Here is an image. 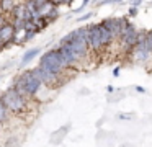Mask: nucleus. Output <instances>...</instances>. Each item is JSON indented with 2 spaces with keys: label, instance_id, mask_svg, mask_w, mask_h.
I'll return each mask as SVG.
<instances>
[{
  "label": "nucleus",
  "instance_id": "obj_1",
  "mask_svg": "<svg viewBox=\"0 0 152 147\" xmlns=\"http://www.w3.org/2000/svg\"><path fill=\"white\" fill-rule=\"evenodd\" d=\"M0 98H2V101H4L5 108H7L8 111H12V113L21 114L23 111H26V100H25L13 87H10L8 90H5L4 93L0 95Z\"/></svg>",
  "mask_w": 152,
  "mask_h": 147
},
{
  "label": "nucleus",
  "instance_id": "obj_2",
  "mask_svg": "<svg viewBox=\"0 0 152 147\" xmlns=\"http://www.w3.org/2000/svg\"><path fill=\"white\" fill-rule=\"evenodd\" d=\"M39 67L46 69V70L53 72V74L62 75V72L66 70L64 62L61 59V54L57 52V49H49L39 57Z\"/></svg>",
  "mask_w": 152,
  "mask_h": 147
},
{
  "label": "nucleus",
  "instance_id": "obj_3",
  "mask_svg": "<svg viewBox=\"0 0 152 147\" xmlns=\"http://www.w3.org/2000/svg\"><path fill=\"white\" fill-rule=\"evenodd\" d=\"M18 78H20L21 83H23L25 91H26L28 97H34V95L39 91L41 85H43V83H41V82L33 75V72H31V70H25L21 75H18Z\"/></svg>",
  "mask_w": 152,
  "mask_h": 147
},
{
  "label": "nucleus",
  "instance_id": "obj_4",
  "mask_svg": "<svg viewBox=\"0 0 152 147\" xmlns=\"http://www.w3.org/2000/svg\"><path fill=\"white\" fill-rule=\"evenodd\" d=\"M57 52L61 54V59H62L64 62V67L69 69V67H75L77 64H79L82 59L79 57V56L75 54V52L72 51V48L69 46V42H62V44L57 46Z\"/></svg>",
  "mask_w": 152,
  "mask_h": 147
},
{
  "label": "nucleus",
  "instance_id": "obj_5",
  "mask_svg": "<svg viewBox=\"0 0 152 147\" xmlns=\"http://www.w3.org/2000/svg\"><path fill=\"white\" fill-rule=\"evenodd\" d=\"M87 44H88V49H92L93 52H100L102 49H105L102 44V39H100L98 25L87 26Z\"/></svg>",
  "mask_w": 152,
  "mask_h": 147
},
{
  "label": "nucleus",
  "instance_id": "obj_6",
  "mask_svg": "<svg viewBox=\"0 0 152 147\" xmlns=\"http://www.w3.org/2000/svg\"><path fill=\"white\" fill-rule=\"evenodd\" d=\"M102 25L105 26V28H106V29H108V31L113 34L115 41L119 38V31H121L123 18H115V16H111V18H105V20L102 21Z\"/></svg>",
  "mask_w": 152,
  "mask_h": 147
},
{
  "label": "nucleus",
  "instance_id": "obj_7",
  "mask_svg": "<svg viewBox=\"0 0 152 147\" xmlns=\"http://www.w3.org/2000/svg\"><path fill=\"white\" fill-rule=\"evenodd\" d=\"M13 34H15V28L10 25V23H2L0 25V46L5 48L12 42L13 39Z\"/></svg>",
  "mask_w": 152,
  "mask_h": 147
},
{
  "label": "nucleus",
  "instance_id": "obj_8",
  "mask_svg": "<svg viewBox=\"0 0 152 147\" xmlns=\"http://www.w3.org/2000/svg\"><path fill=\"white\" fill-rule=\"evenodd\" d=\"M98 31H100V39H102L103 48H108L110 44H113V42H115V38H113V34L105 28V26L102 25V23L98 25Z\"/></svg>",
  "mask_w": 152,
  "mask_h": 147
},
{
  "label": "nucleus",
  "instance_id": "obj_9",
  "mask_svg": "<svg viewBox=\"0 0 152 147\" xmlns=\"http://www.w3.org/2000/svg\"><path fill=\"white\" fill-rule=\"evenodd\" d=\"M69 127H70L69 124H66V126H62L61 129H57L56 132L51 134V144H54V146H56V144L62 142V139L67 136V129H69Z\"/></svg>",
  "mask_w": 152,
  "mask_h": 147
},
{
  "label": "nucleus",
  "instance_id": "obj_10",
  "mask_svg": "<svg viewBox=\"0 0 152 147\" xmlns=\"http://www.w3.org/2000/svg\"><path fill=\"white\" fill-rule=\"evenodd\" d=\"M39 51H41L39 48H33V49H28V51H26V52H25V54H23V57H21V64H23V65H26L28 62H31V61H33V59L36 57L38 54H39Z\"/></svg>",
  "mask_w": 152,
  "mask_h": 147
},
{
  "label": "nucleus",
  "instance_id": "obj_11",
  "mask_svg": "<svg viewBox=\"0 0 152 147\" xmlns=\"http://www.w3.org/2000/svg\"><path fill=\"white\" fill-rule=\"evenodd\" d=\"M57 16H59V8H57V7H53V8H51L49 12L46 13L44 20H46V21H48V25H49V23H53L54 20L57 18Z\"/></svg>",
  "mask_w": 152,
  "mask_h": 147
},
{
  "label": "nucleus",
  "instance_id": "obj_12",
  "mask_svg": "<svg viewBox=\"0 0 152 147\" xmlns=\"http://www.w3.org/2000/svg\"><path fill=\"white\" fill-rule=\"evenodd\" d=\"M144 46L149 51V54H152V29L144 33Z\"/></svg>",
  "mask_w": 152,
  "mask_h": 147
},
{
  "label": "nucleus",
  "instance_id": "obj_13",
  "mask_svg": "<svg viewBox=\"0 0 152 147\" xmlns=\"http://www.w3.org/2000/svg\"><path fill=\"white\" fill-rule=\"evenodd\" d=\"M8 121V110L5 108L4 101H2V98H0V124H4Z\"/></svg>",
  "mask_w": 152,
  "mask_h": 147
},
{
  "label": "nucleus",
  "instance_id": "obj_14",
  "mask_svg": "<svg viewBox=\"0 0 152 147\" xmlns=\"http://www.w3.org/2000/svg\"><path fill=\"white\" fill-rule=\"evenodd\" d=\"M13 7H15L13 0H0V10H4L5 13L12 12V10H13Z\"/></svg>",
  "mask_w": 152,
  "mask_h": 147
},
{
  "label": "nucleus",
  "instance_id": "obj_15",
  "mask_svg": "<svg viewBox=\"0 0 152 147\" xmlns=\"http://www.w3.org/2000/svg\"><path fill=\"white\" fill-rule=\"evenodd\" d=\"M23 29H25V31H34V33H36V26H34L33 20H26V21L23 23Z\"/></svg>",
  "mask_w": 152,
  "mask_h": 147
},
{
  "label": "nucleus",
  "instance_id": "obj_16",
  "mask_svg": "<svg viewBox=\"0 0 152 147\" xmlns=\"http://www.w3.org/2000/svg\"><path fill=\"white\" fill-rule=\"evenodd\" d=\"M23 23H25V20L13 18V20H12V23H10V25L13 26V28H15V31H17V29H23Z\"/></svg>",
  "mask_w": 152,
  "mask_h": 147
},
{
  "label": "nucleus",
  "instance_id": "obj_17",
  "mask_svg": "<svg viewBox=\"0 0 152 147\" xmlns=\"http://www.w3.org/2000/svg\"><path fill=\"white\" fill-rule=\"evenodd\" d=\"M51 3H53L54 7H59L62 5V3H72V0H49Z\"/></svg>",
  "mask_w": 152,
  "mask_h": 147
},
{
  "label": "nucleus",
  "instance_id": "obj_18",
  "mask_svg": "<svg viewBox=\"0 0 152 147\" xmlns=\"http://www.w3.org/2000/svg\"><path fill=\"white\" fill-rule=\"evenodd\" d=\"M92 16H93V13H92V12H88V13H85V15L79 16V18H77V21H85V20L92 18Z\"/></svg>",
  "mask_w": 152,
  "mask_h": 147
},
{
  "label": "nucleus",
  "instance_id": "obj_19",
  "mask_svg": "<svg viewBox=\"0 0 152 147\" xmlns=\"http://www.w3.org/2000/svg\"><path fill=\"white\" fill-rule=\"evenodd\" d=\"M118 118L119 119H131L132 113H118Z\"/></svg>",
  "mask_w": 152,
  "mask_h": 147
},
{
  "label": "nucleus",
  "instance_id": "obj_20",
  "mask_svg": "<svg viewBox=\"0 0 152 147\" xmlns=\"http://www.w3.org/2000/svg\"><path fill=\"white\" fill-rule=\"evenodd\" d=\"M34 34H36L34 31H26V33H25V41H30V39H33Z\"/></svg>",
  "mask_w": 152,
  "mask_h": 147
},
{
  "label": "nucleus",
  "instance_id": "obj_21",
  "mask_svg": "<svg viewBox=\"0 0 152 147\" xmlns=\"http://www.w3.org/2000/svg\"><path fill=\"white\" fill-rule=\"evenodd\" d=\"M31 2H33V3H34V7L38 8V7L44 5V3H46V2H49V0H31Z\"/></svg>",
  "mask_w": 152,
  "mask_h": 147
},
{
  "label": "nucleus",
  "instance_id": "obj_22",
  "mask_svg": "<svg viewBox=\"0 0 152 147\" xmlns=\"http://www.w3.org/2000/svg\"><path fill=\"white\" fill-rule=\"evenodd\" d=\"M134 15H137V7H131L129 8V16H134Z\"/></svg>",
  "mask_w": 152,
  "mask_h": 147
},
{
  "label": "nucleus",
  "instance_id": "obj_23",
  "mask_svg": "<svg viewBox=\"0 0 152 147\" xmlns=\"http://www.w3.org/2000/svg\"><path fill=\"white\" fill-rule=\"evenodd\" d=\"M142 3V0H131V7H139Z\"/></svg>",
  "mask_w": 152,
  "mask_h": 147
},
{
  "label": "nucleus",
  "instance_id": "obj_24",
  "mask_svg": "<svg viewBox=\"0 0 152 147\" xmlns=\"http://www.w3.org/2000/svg\"><path fill=\"white\" fill-rule=\"evenodd\" d=\"M136 90H137V91H139V93H144V91H145V90H144V88H141V87H136Z\"/></svg>",
  "mask_w": 152,
  "mask_h": 147
},
{
  "label": "nucleus",
  "instance_id": "obj_25",
  "mask_svg": "<svg viewBox=\"0 0 152 147\" xmlns=\"http://www.w3.org/2000/svg\"><path fill=\"white\" fill-rule=\"evenodd\" d=\"M80 93H82V95H87V93H88V90H87V88H82V90H80Z\"/></svg>",
  "mask_w": 152,
  "mask_h": 147
},
{
  "label": "nucleus",
  "instance_id": "obj_26",
  "mask_svg": "<svg viewBox=\"0 0 152 147\" xmlns=\"http://www.w3.org/2000/svg\"><path fill=\"white\" fill-rule=\"evenodd\" d=\"M0 51H2V46H0Z\"/></svg>",
  "mask_w": 152,
  "mask_h": 147
},
{
  "label": "nucleus",
  "instance_id": "obj_27",
  "mask_svg": "<svg viewBox=\"0 0 152 147\" xmlns=\"http://www.w3.org/2000/svg\"><path fill=\"white\" fill-rule=\"evenodd\" d=\"M0 126H2V124H0Z\"/></svg>",
  "mask_w": 152,
  "mask_h": 147
}]
</instances>
